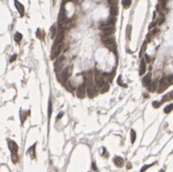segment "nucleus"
<instances>
[{"instance_id":"obj_1","label":"nucleus","mask_w":173,"mask_h":172,"mask_svg":"<svg viewBox=\"0 0 173 172\" xmlns=\"http://www.w3.org/2000/svg\"><path fill=\"white\" fill-rule=\"evenodd\" d=\"M100 29L104 32V34L105 36H110L114 33L115 31V28H114V25L112 24H109V23H104V24H101L100 25Z\"/></svg>"},{"instance_id":"obj_2","label":"nucleus","mask_w":173,"mask_h":172,"mask_svg":"<svg viewBox=\"0 0 173 172\" xmlns=\"http://www.w3.org/2000/svg\"><path fill=\"white\" fill-rule=\"evenodd\" d=\"M65 56H59L56 58L55 62H54V71L56 74H60L62 69H63V66H64V63H65Z\"/></svg>"},{"instance_id":"obj_3","label":"nucleus","mask_w":173,"mask_h":172,"mask_svg":"<svg viewBox=\"0 0 173 172\" xmlns=\"http://www.w3.org/2000/svg\"><path fill=\"white\" fill-rule=\"evenodd\" d=\"M86 93L88 94V97L91 99H93L96 96V90H95L94 84L92 82L91 77L88 79H86Z\"/></svg>"},{"instance_id":"obj_4","label":"nucleus","mask_w":173,"mask_h":172,"mask_svg":"<svg viewBox=\"0 0 173 172\" xmlns=\"http://www.w3.org/2000/svg\"><path fill=\"white\" fill-rule=\"evenodd\" d=\"M102 42H103V43H104L107 48H109L110 50H112V51L115 52V50H116V45H115V42H114L113 39L109 38L108 36H104V37L102 38Z\"/></svg>"},{"instance_id":"obj_5","label":"nucleus","mask_w":173,"mask_h":172,"mask_svg":"<svg viewBox=\"0 0 173 172\" xmlns=\"http://www.w3.org/2000/svg\"><path fill=\"white\" fill-rule=\"evenodd\" d=\"M94 82L98 87H103L104 84V76L96 69L95 70V75H94Z\"/></svg>"},{"instance_id":"obj_6","label":"nucleus","mask_w":173,"mask_h":172,"mask_svg":"<svg viewBox=\"0 0 173 172\" xmlns=\"http://www.w3.org/2000/svg\"><path fill=\"white\" fill-rule=\"evenodd\" d=\"M63 39H64V30L60 28V30H59V32H58L57 36H56V37H55V39H54V43H53V45H52V48H54V47L58 46L60 43H62Z\"/></svg>"},{"instance_id":"obj_7","label":"nucleus","mask_w":173,"mask_h":172,"mask_svg":"<svg viewBox=\"0 0 173 172\" xmlns=\"http://www.w3.org/2000/svg\"><path fill=\"white\" fill-rule=\"evenodd\" d=\"M86 96V90H85V84H81L77 90V97L78 99H83Z\"/></svg>"},{"instance_id":"obj_8","label":"nucleus","mask_w":173,"mask_h":172,"mask_svg":"<svg viewBox=\"0 0 173 172\" xmlns=\"http://www.w3.org/2000/svg\"><path fill=\"white\" fill-rule=\"evenodd\" d=\"M168 86H169V84H168V81H167L166 77H163V78L160 80L158 91H159V92H163V91H164Z\"/></svg>"},{"instance_id":"obj_9","label":"nucleus","mask_w":173,"mask_h":172,"mask_svg":"<svg viewBox=\"0 0 173 172\" xmlns=\"http://www.w3.org/2000/svg\"><path fill=\"white\" fill-rule=\"evenodd\" d=\"M8 146H9V149L11 151L12 154H17V151H18V146L17 144L13 141V140H9L8 142Z\"/></svg>"},{"instance_id":"obj_10","label":"nucleus","mask_w":173,"mask_h":172,"mask_svg":"<svg viewBox=\"0 0 173 172\" xmlns=\"http://www.w3.org/2000/svg\"><path fill=\"white\" fill-rule=\"evenodd\" d=\"M61 49H62V45H61V44H59L58 46H56V47L52 48V53H51L50 58L53 60V59H56L57 57H59L60 52H61Z\"/></svg>"},{"instance_id":"obj_11","label":"nucleus","mask_w":173,"mask_h":172,"mask_svg":"<svg viewBox=\"0 0 173 172\" xmlns=\"http://www.w3.org/2000/svg\"><path fill=\"white\" fill-rule=\"evenodd\" d=\"M71 69H72V67H68V68H66V69L62 72L61 77H62V79H63L64 82H66V81L68 80V78L70 77V76H71Z\"/></svg>"},{"instance_id":"obj_12","label":"nucleus","mask_w":173,"mask_h":172,"mask_svg":"<svg viewBox=\"0 0 173 172\" xmlns=\"http://www.w3.org/2000/svg\"><path fill=\"white\" fill-rule=\"evenodd\" d=\"M113 163H114V164H115L117 167H123V166H124V160H123L121 157L115 156V157L113 158Z\"/></svg>"},{"instance_id":"obj_13","label":"nucleus","mask_w":173,"mask_h":172,"mask_svg":"<svg viewBox=\"0 0 173 172\" xmlns=\"http://www.w3.org/2000/svg\"><path fill=\"white\" fill-rule=\"evenodd\" d=\"M15 5H16V8H17V12H18L19 15L22 17V16L24 15V7H23V5H22L20 2H18L17 0H15Z\"/></svg>"},{"instance_id":"obj_14","label":"nucleus","mask_w":173,"mask_h":172,"mask_svg":"<svg viewBox=\"0 0 173 172\" xmlns=\"http://www.w3.org/2000/svg\"><path fill=\"white\" fill-rule=\"evenodd\" d=\"M151 77H152L151 73H148V74L142 78V84H143V86L147 87L148 85L151 84Z\"/></svg>"},{"instance_id":"obj_15","label":"nucleus","mask_w":173,"mask_h":172,"mask_svg":"<svg viewBox=\"0 0 173 172\" xmlns=\"http://www.w3.org/2000/svg\"><path fill=\"white\" fill-rule=\"evenodd\" d=\"M145 72H146V62H145V60L142 59L140 62V66H139V76L144 75Z\"/></svg>"},{"instance_id":"obj_16","label":"nucleus","mask_w":173,"mask_h":172,"mask_svg":"<svg viewBox=\"0 0 173 172\" xmlns=\"http://www.w3.org/2000/svg\"><path fill=\"white\" fill-rule=\"evenodd\" d=\"M64 19H66V12H65L64 7L62 6L61 11H60V13H59V17H58V20H59V22H61V21H62V20H64Z\"/></svg>"},{"instance_id":"obj_17","label":"nucleus","mask_w":173,"mask_h":172,"mask_svg":"<svg viewBox=\"0 0 173 172\" xmlns=\"http://www.w3.org/2000/svg\"><path fill=\"white\" fill-rule=\"evenodd\" d=\"M119 13V10H118V7L117 6H113V7H110V15L115 17Z\"/></svg>"},{"instance_id":"obj_18","label":"nucleus","mask_w":173,"mask_h":172,"mask_svg":"<svg viewBox=\"0 0 173 172\" xmlns=\"http://www.w3.org/2000/svg\"><path fill=\"white\" fill-rule=\"evenodd\" d=\"M173 99V91L171 92H169L166 96H164V98H163V100H162V103H164V102H168V101H171Z\"/></svg>"},{"instance_id":"obj_19","label":"nucleus","mask_w":173,"mask_h":172,"mask_svg":"<svg viewBox=\"0 0 173 172\" xmlns=\"http://www.w3.org/2000/svg\"><path fill=\"white\" fill-rule=\"evenodd\" d=\"M14 39H15V42H16V43H20V41L22 40V34L17 32V33L15 34V36H14Z\"/></svg>"},{"instance_id":"obj_20","label":"nucleus","mask_w":173,"mask_h":172,"mask_svg":"<svg viewBox=\"0 0 173 172\" xmlns=\"http://www.w3.org/2000/svg\"><path fill=\"white\" fill-rule=\"evenodd\" d=\"M56 34H57V31H56V26H55V25H52V26H51V28H50V38H51V39H54Z\"/></svg>"},{"instance_id":"obj_21","label":"nucleus","mask_w":173,"mask_h":172,"mask_svg":"<svg viewBox=\"0 0 173 172\" xmlns=\"http://www.w3.org/2000/svg\"><path fill=\"white\" fill-rule=\"evenodd\" d=\"M173 110V103H170V104H168V105H166L165 107H164V113H166V114H168V113H170L171 111Z\"/></svg>"},{"instance_id":"obj_22","label":"nucleus","mask_w":173,"mask_h":172,"mask_svg":"<svg viewBox=\"0 0 173 172\" xmlns=\"http://www.w3.org/2000/svg\"><path fill=\"white\" fill-rule=\"evenodd\" d=\"M51 114H52V103H51V101L49 100V102H48V110H47V116H48V119H50Z\"/></svg>"},{"instance_id":"obj_23","label":"nucleus","mask_w":173,"mask_h":172,"mask_svg":"<svg viewBox=\"0 0 173 172\" xmlns=\"http://www.w3.org/2000/svg\"><path fill=\"white\" fill-rule=\"evenodd\" d=\"M136 139V134H135V131L134 129H130V142L133 144L134 141Z\"/></svg>"},{"instance_id":"obj_24","label":"nucleus","mask_w":173,"mask_h":172,"mask_svg":"<svg viewBox=\"0 0 173 172\" xmlns=\"http://www.w3.org/2000/svg\"><path fill=\"white\" fill-rule=\"evenodd\" d=\"M122 5H123V7L128 9L131 5V0H122Z\"/></svg>"},{"instance_id":"obj_25","label":"nucleus","mask_w":173,"mask_h":172,"mask_svg":"<svg viewBox=\"0 0 173 172\" xmlns=\"http://www.w3.org/2000/svg\"><path fill=\"white\" fill-rule=\"evenodd\" d=\"M108 90H109V84H108V83H104V84L103 85V88H102V90H101V93H102V94H104V93H106Z\"/></svg>"},{"instance_id":"obj_26","label":"nucleus","mask_w":173,"mask_h":172,"mask_svg":"<svg viewBox=\"0 0 173 172\" xmlns=\"http://www.w3.org/2000/svg\"><path fill=\"white\" fill-rule=\"evenodd\" d=\"M36 35H37V37H38L40 40H43V37H44V33L42 32L40 29H38V30H37V34H36Z\"/></svg>"},{"instance_id":"obj_27","label":"nucleus","mask_w":173,"mask_h":172,"mask_svg":"<svg viewBox=\"0 0 173 172\" xmlns=\"http://www.w3.org/2000/svg\"><path fill=\"white\" fill-rule=\"evenodd\" d=\"M12 161L14 163H17L18 162V155L17 154H12Z\"/></svg>"},{"instance_id":"obj_28","label":"nucleus","mask_w":173,"mask_h":172,"mask_svg":"<svg viewBox=\"0 0 173 172\" xmlns=\"http://www.w3.org/2000/svg\"><path fill=\"white\" fill-rule=\"evenodd\" d=\"M154 164H155V163H152V164H146V165H144V166L140 169V172H145L147 169H148V168H150V167H151V166H153Z\"/></svg>"},{"instance_id":"obj_29","label":"nucleus","mask_w":173,"mask_h":172,"mask_svg":"<svg viewBox=\"0 0 173 172\" xmlns=\"http://www.w3.org/2000/svg\"><path fill=\"white\" fill-rule=\"evenodd\" d=\"M164 21V16H160V17H159V18L157 19L156 23L160 25V24H162V23H163Z\"/></svg>"},{"instance_id":"obj_30","label":"nucleus","mask_w":173,"mask_h":172,"mask_svg":"<svg viewBox=\"0 0 173 172\" xmlns=\"http://www.w3.org/2000/svg\"><path fill=\"white\" fill-rule=\"evenodd\" d=\"M163 103L162 102H158V101H155V102H153L152 103V105H153V107H155V108H158V107H160L161 106V104H162Z\"/></svg>"},{"instance_id":"obj_31","label":"nucleus","mask_w":173,"mask_h":172,"mask_svg":"<svg viewBox=\"0 0 173 172\" xmlns=\"http://www.w3.org/2000/svg\"><path fill=\"white\" fill-rule=\"evenodd\" d=\"M146 42H144L143 44H142V47H141V49H140V52H139V56L141 57L142 56V54L144 53V51H145V49H146Z\"/></svg>"},{"instance_id":"obj_32","label":"nucleus","mask_w":173,"mask_h":172,"mask_svg":"<svg viewBox=\"0 0 173 172\" xmlns=\"http://www.w3.org/2000/svg\"><path fill=\"white\" fill-rule=\"evenodd\" d=\"M108 3H109V5H110V7L117 6V4H118V0H108Z\"/></svg>"},{"instance_id":"obj_33","label":"nucleus","mask_w":173,"mask_h":172,"mask_svg":"<svg viewBox=\"0 0 173 172\" xmlns=\"http://www.w3.org/2000/svg\"><path fill=\"white\" fill-rule=\"evenodd\" d=\"M157 33V29H154V30H152L151 32H149L148 33V35H147V39H149V38H151L153 35H155Z\"/></svg>"},{"instance_id":"obj_34","label":"nucleus","mask_w":173,"mask_h":172,"mask_svg":"<svg viewBox=\"0 0 173 172\" xmlns=\"http://www.w3.org/2000/svg\"><path fill=\"white\" fill-rule=\"evenodd\" d=\"M166 79H167V81H168V84H169V85L173 83V76H172V75L168 76V77H166Z\"/></svg>"},{"instance_id":"obj_35","label":"nucleus","mask_w":173,"mask_h":172,"mask_svg":"<svg viewBox=\"0 0 173 172\" xmlns=\"http://www.w3.org/2000/svg\"><path fill=\"white\" fill-rule=\"evenodd\" d=\"M130 32H131V26L130 25H128L127 27V35H128V39L130 38Z\"/></svg>"},{"instance_id":"obj_36","label":"nucleus","mask_w":173,"mask_h":172,"mask_svg":"<svg viewBox=\"0 0 173 172\" xmlns=\"http://www.w3.org/2000/svg\"><path fill=\"white\" fill-rule=\"evenodd\" d=\"M25 118H26V112L21 111V123H24Z\"/></svg>"},{"instance_id":"obj_37","label":"nucleus","mask_w":173,"mask_h":172,"mask_svg":"<svg viewBox=\"0 0 173 172\" xmlns=\"http://www.w3.org/2000/svg\"><path fill=\"white\" fill-rule=\"evenodd\" d=\"M118 83H119L121 86H123V87H127L126 84H124V83L122 82V77H119V78H118Z\"/></svg>"},{"instance_id":"obj_38","label":"nucleus","mask_w":173,"mask_h":172,"mask_svg":"<svg viewBox=\"0 0 173 172\" xmlns=\"http://www.w3.org/2000/svg\"><path fill=\"white\" fill-rule=\"evenodd\" d=\"M63 115H64V112H63V111H60V112H59V114L56 116V120H59V119H61Z\"/></svg>"},{"instance_id":"obj_39","label":"nucleus","mask_w":173,"mask_h":172,"mask_svg":"<svg viewBox=\"0 0 173 172\" xmlns=\"http://www.w3.org/2000/svg\"><path fill=\"white\" fill-rule=\"evenodd\" d=\"M16 58H17V54H14L12 57H11V59H10V62L12 63V62H14L15 60H16Z\"/></svg>"},{"instance_id":"obj_40","label":"nucleus","mask_w":173,"mask_h":172,"mask_svg":"<svg viewBox=\"0 0 173 172\" xmlns=\"http://www.w3.org/2000/svg\"><path fill=\"white\" fill-rule=\"evenodd\" d=\"M92 167H93V169H94L95 171H97V170H98V168H97V166H96L95 163H92Z\"/></svg>"},{"instance_id":"obj_41","label":"nucleus","mask_w":173,"mask_h":172,"mask_svg":"<svg viewBox=\"0 0 173 172\" xmlns=\"http://www.w3.org/2000/svg\"><path fill=\"white\" fill-rule=\"evenodd\" d=\"M146 60H147L148 63H150V60H151V59H150V57H149L148 55H146Z\"/></svg>"},{"instance_id":"obj_42","label":"nucleus","mask_w":173,"mask_h":172,"mask_svg":"<svg viewBox=\"0 0 173 172\" xmlns=\"http://www.w3.org/2000/svg\"><path fill=\"white\" fill-rule=\"evenodd\" d=\"M70 1H72V0H64V1H63V4H66V3L70 2Z\"/></svg>"},{"instance_id":"obj_43","label":"nucleus","mask_w":173,"mask_h":172,"mask_svg":"<svg viewBox=\"0 0 173 172\" xmlns=\"http://www.w3.org/2000/svg\"><path fill=\"white\" fill-rule=\"evenodd\" d=\"M160 172H165V171H164V169H162V170H160Z\"/></svg>"}]
</instances>
